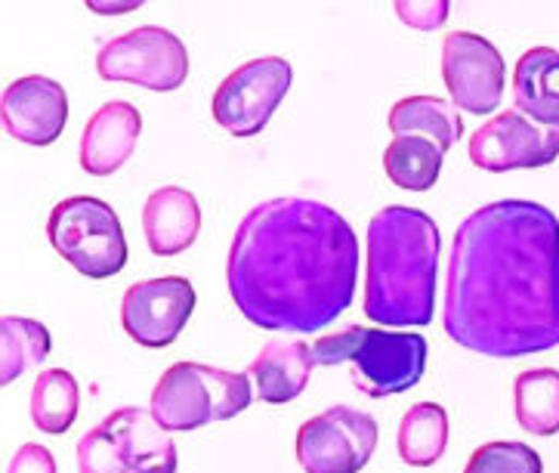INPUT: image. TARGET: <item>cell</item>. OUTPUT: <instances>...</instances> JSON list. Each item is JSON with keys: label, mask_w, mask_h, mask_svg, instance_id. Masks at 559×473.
I'll return each mask as SVG.
<instances>
[{"label": "cell", "mask_w": 559, "mask_h": 473, "mask_svg": "<svg viewBox=\"0 0 559 473\" xmlns=\"http://www.w3.org/2000/svg\"><path fill=\"white\" fill-rule=\"evenodd\" d=\"M365 316L386 328L433 322L442 236L420 208L390 204L368 220Z\"/></svg>", "instance_id": "3957f363"}, {"label": "cell", "mask_w": 559, "mask_h": 473, "mask_svg": "<svg viewBox=\"0 0 559 473\" xmlns=\"http://www.w3.org/2000/svg\"><path fill=\"white\" fill-rule=\"evenodd\" d=\"M81 409V390L72 371L66 368H44L37 375L35 390H32V421L37 430L59 437L66 434L78 418Z\"/></svg>", "instance_id": "603a6c76"}, {"label": "cell", "mask_w": 559, "mask_h": 473, "mask_svg": "<svg viewBox=\"0 0 559 473\" xmlns=\"http://www.w3.org/2000/svg\"><path fill=\"white\" fill-rule=\"evenodd\" d=\"M53 350V338L44 322L25 316L0 319V387L22 378L32 365L44 363Z\"/></svg>", "instance_id": "7402d4cb"}, {"label": "cell", "mask_w": 559, "mask_h": 473, "mask_svg": "<svg viewBox=\"0 0 559 473\" xmlns=\"http://www.w3.org/2000/svg\"><path fill=\"white\" fill-rule=\"evenodd\" d=\"M195 312V288L182 275L145 279L124 292L121 326L133 344L164 350L182 334Z\"/></svg>", "instance_id": "8fae6325"}, {"label": "cell", "mask_w": 559, "mask_h": 473, "mask_svg": "<svg viewBox=\"0 0 559 473\" xmlns=\"http://www.w3.org/2000/svg\"><path fill=\"white\" fill-rule=\"evenodd\" d=\"M390 130L396 137H424L433 140L442 152H449L461 133H464V118L461 109L439 99V96H405L390 109Z\"/></svg>", "instance_id": "d6986e66"}, {"label": "cell", "mask_w": 559, "mask_h": 473, "mask_svg": "<svg viewBox=\"0 0 559 473\" xmlns=\"http://www.w3.org/2000/svg\"><path fill=\"white\" fill-rule=\"evenodd\" d=\"M96 72L103 81L170 93L182 87L189 78V50L174 32L158 25H140L103 44L96 56Z\"/></svg>", "instance_id": "ba28073f"}, {"label": "cell", "mask_w": 559, "mask_h": 473, "mask_svg": "<svg viewBox=\"0 0 559 473\" xmlns=\"http://www.w3.org/2000/svg\"><path fill=\"white\" fill-rule=\"evenodd\" d=\"M81 473H177V442L145 409H118L78 442Z\"/></svg>", "instance_id": "8992f818"}, {"label": "cell", "mask_w": 559, "mask_h": 473, "mask_svg": "<svg viewBox=\"0 0 559 473\" xmlns=\"http://www.w3.org/2000/svg\"><path fill=\"white\" fill-rule=\"evenodd\" d=\"M7 473H56V458L47 446L25 442V446H19L16 456L10 458Z\"/></svg>", "instance_id": "4316f807"}, {"label": "cell", "mask_w": 559, "mask_h": 473, "mask_svg": "<svg viewBox=\"0 0 559 473\" xmlns=\"http://www.w3.org/2000/svg\"><path fill=\"white\" fill-rule=\"evenodd\" d=\"M507 66L498 47L473 32H451L442 40V81L451 103L467 115H488L504 99Z\"/></svg>", "instance_id": "7c38bea8"}, {"label": "cell", "mask_w": 559, "mask_h": 473, "mask_svg": "<svg viewBox=\"0 0 559 473\" xmlns=\"http://www.w3.org/2000/svg\"><path fill=\"white\" fill-rule=\"evenodd\" d=\"M513 99L525 118L559 130V50L532 47L516 59Z\"/></svg>", "instance_id": "ac0fdd59"}, {"label": "cell", "mask_w": 559, "mask_h": 473, "mask_svg": "<svg viewBox=\"0 0 559 473\" xmlns=\"http://www.w3.org/2000/svg\"><path fill=\"white\" fill-rule=\"evenodd\" d=\"M47 236L59 257H66L87 279L99 282L124 270V229L115 208L106 201L91 196H72L59 201L47 220Z\"/></svg>", "instance_id": "52a82bcc"}, {"label": "cell", "mask_w": 559, "mask_h": 473, "mask_svg": "<svg viewBox=\"0 0 559 473\" xmlns=\"http://www.w3.org/2000/svg\"><path fill=\"white\" fill-rule=\"evenodd\" d=\"M467 155L488 174L547 167L559 158V130L538 128L523 111H501L469 137Z\"/></svg>", "instance_id": "4fadbf2b"}, {"label": "cell", "mask_w": 559, "mask_h": 473, "mask_svg": "<svg viewBox=\"0 0 559 473\" xmlns=\"http://www.w3.org/2000/svg\"><path fill=\"white\" fill-rule=\"evenodd\" d=\"M396 13L412 28L436 32L449 19V0H396Z\"/></svg>", "instance_id": "484cf974"}, {"label": "cell", "mask_w": 559, "mask_h": 473, "mask_svg": "<svg viewBox=\"0 0 559 473\" xmlns=\"http://www.w3.org/2000/svg\"><path fill=\"white\" fill-rule=\"evenodd\" d=\"M513 409L520 427L535 437L559 434V371L557 368H528L516 375Z\"/></svg>", "instance_id": "ffe728a7"}, {"label": "cell", "mask_w": 559, "mask_h": 473, "mask_svg": "<svg viewBox=\"0 0 559 473\" xmlns=\"http://www.w3.org/2000/svg\"><path fill=\"white\" fill-rule=\"evenodd\" d=\"M442 149L424 137H396L383 152V170L390 182L408 192H427L433 189L442 174Z\"/></svg>", "instance_id": "cb8c5ba5"}, {"label": "cell", "mask_w": 559, "mask_h": 473, "mask_svg": "<svg viewBox=\"0 0 559 473\" xmlns=\"http://www.w3.org/2000/svg\"><path fill=\"white\" fill-rule=\"evenodd\" d=\"M378 449V421L353 405H331L297 430V461L307 473H359Z\"/></svg>", "instance_id": "30bf717a"}, {"label": "cell", "mask_w": 559, "mask_h": 473, "mask_svg": "<svg viewBox=\"0 0 559 473\" xmlns=\"http://www.w3.org/2000/svg\"><path fill=\"white\" fill-rule=\"evenodd\" d=\"M251 375L204 363H174L152 390V415L167 434L229 421L251 405Z\"/></svg>", "instance_id": "5b68a950"}, {"label": "cell", "mask_w": 559, "mask_h": 473, "mask_svg": "<svg viewBox=\"0 0 559 473\" xmlns=\"http://www.w3.org/2000/svg\"><path fill=\"white\" fill-rule=\"evenodd\" d=\"M145 245L155 257H177L195 245L201 233L199 199L177 186L155 189L143 208Z\"/></svg>", "instance_id": "2e32d148"}, {"label": "cell", "mask_w": 559, "mask_h": 473, "mask_svg": "<svg viewBox=\"0 0 559 473\" xmlns=\"http://www.w3.org/2000/svg\"><path fill=\"white\" fill-rule=\"evenodd\" d=\"M427 341L417 331L343 326L312 344L316 365H349V381L371 400L399 397L427 371Z\"/></svg>", "instance_id": "277c9868"}, {"label": "cell", "mask_w": 559, "mask_h": 473, "mask_svg": "<svg viewBox=\"0 0 559 473\" xmlns=\"http://www.w3.org/2000/svg\"><path fill=\"white\" fill-rule=\"evenodd\" d=\"M442 328L457 346L491 359L559 346V217L550 208L504 199L461 220Z\"/></svg>", "instance_id": "6da1fadb"}, {"label": "cell", "mask_w": 559, "mask_h": 473, "mask_svg": "<svg viewBox=\"0 0 559 473\" xmlns=\"http://www.w3.org/2000/svg\"><path fill=\"white\" fill-rule=\"evenodd\" d=\"M290 81H294V69L282 56H263L238 66L223 78V84L214 93L211 103L214 121L238 140L263 133L275 109L282 106V99L288 96Z\"/></svg>", "instance_id": "9c48e42d"}, {"label": "cell", "mask_w": 559, "mask_h": 473, "mask_svg": "<svg viewBox=\"0 0 559 473\" xmlns=\"http://www.w3.org/2000/svg\"><path fill=\"white\" fill-rule=\"evenodd\" d=\"M312 365H316L312 346L304 344V341L272 338L257 353V359L248 368V375L257 383L260 402L285 405V402L297 400L307 390Z\"/></svg>", "instance_id": "e0dca14e"}, {"label": "cell", "mask_w": 559, "mask_h": 473, "mask_svg": "<svg viewBox=\"0 0 559 473\" xmlns=\"http://www.w3.org/2000/svg\"><path fill=\"white\" fill-rule=\"evenodd\" d=\"M140 133H143V118L136 106H130L124 99L106 103L81 133V149H78L81 167L91 177H111L133 155Z\"/></svg>", "instance_id": "9a60e30c"}, {"label": "cell", "mask_w": 559, "mask_h": 473, "mask_svg": "<svg viewBox=\"0 0 559 473\" xmlns=\"http://www.w3.org/2000/svg\"><path fill=\"white\" fill-rule=\"evenodd\" d=\"M464 473H544L542 456L513 439H495L469 456Z\"/></svg>", "instance_id": "d4e9b609"}, {"label": "cell", "mask_w": 559, "mask_h": 473, "mask_svg": "<svg viewBox=\"0 0 559 473\" xmlns=\"http://www.w3.org/2000/svg\"><path fill=\"white\" fill-rule=\"evenodd\" d=\"M399 458L412 468H430L449 446V412L436 402L412 405L399 424Z\"/></svg>", "instance_id": "44dd1931"}, {"label": "cell", "mask_w": 559, "mask_h": 473, "mask_svg": "<svg viewBox=\"0 0 559 473\" xmlns=\"http://www.w3.org/2000/svg\"><path fill=\"white\" fill-rule=\"evenodd\" d=\"M0 115H3V128L13 140L25 146H50L62 137L69 121V96L53 78L28 74V78H16L3 91Z\"/></svg>", "instance_id": "5bb4252c"}, {"label": "cell", "mask_w": 559, "mask_h": 473, "mask_svg": "<svg viewBox=\"0 0 559 473\" xmlns=\"http://www.w3.org/2000/svg\"><path fill=\"white\" fill-rule=\"evenodd\" d=\"M226 282L251 326L294 334L325 331L353 304L359 238L322 201H260L235 229Z\"/></svg>", "instance_id": "7a4b0ae2"}]
</instances>
